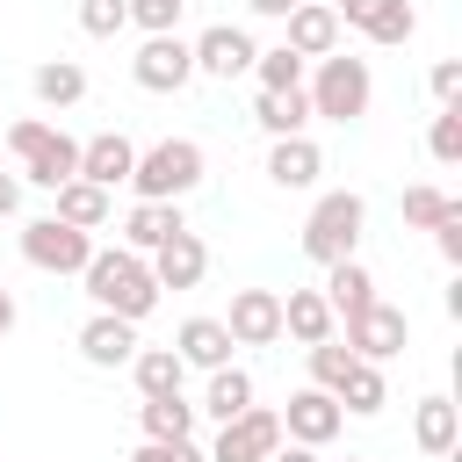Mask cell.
<instances>
[{
	"label": "cell",
	"mask_w": 462,
	"mask_h": 462,
	"mask_svg": "<svg viewBox=\"0 0 462 462\" xmlns=\"http://www.w3.org/2000/svg\"><path fill=\"white\" fill-rule=\"evenodd\" d=\"M79 282H87L94 310H116V318H130V325H144V318L159 310L152 260H144V253H130V245H94V253H87V267H79Z\"/></svg>",
	"instance_id": "obj_1"
},
{
	"label": "cell",
	"mask_w": 462,
	"mask_h": 462,
	"mask_svg": "<svg viewBox=\"0 0 462 462\" xmlns=\"http://www.w3.org/2000/svg\"><path fill=\"white\" fill-rule=\"evenodd\" d=\"M202 166H209V159H202L195 137H159V144L137 152L130 188H137V202H180V195L202 188Z\"/></svg>",
	"instance_id": "obj_2"
},
{
	"label": "cell",
	"mask_w": 462,
	"mask_h": 462,
	"mask_svg": "<svg viewBox=\"0 0 462 462\" xmlns=\"http://www.w3.org/2000/svg\"><path fill=\"white\" fill-rule=\"evenodd\" d=\"M303 94H310V116H325V123H361V116H368V101H375V72H368V58L325 51Z\"/></svg>",
	"instance_id": "obj_3"
},
{
	"label": "cell",
	"mask_w": 462,
	"mask_h": 462,
	"mask_svg": "<svg viewBox=\"0 0 462 462\" xmlns=\"http://www.w3.org/2000/svg\"><path fill=\"white\" fill-rule=\"evenodd\" d=\"M7 152L22 159V180H36V188H65L79 173V137H65V130H51L36 116H22L7 130Z\"/></svg>",
	"instance_id": "obj_4"
},
{
	"label": "cell",
	"mask_w": 462,
	"mask_h": 462,
	"mask_svg": "<svg viewBox=\"0 0 462 462\" xmlns=\"http://www.w3.org/2000/svg\"><path fill=\"white\" fill-rule=\"evenodd\" d=\"M361 224H368V202H361L354 188H332V195H318V209H310V224H303V253H310L318 267L354 260Z\"/></svg>",
	"instance_id": "obj_5"
},
{
	"label": "cell",
	"mask_w": 462,
	"mask_h": 462,
	"mask_svg": "<svg viewBox=\"0 0 462 462\" xmlns=\"http://www.w3.org/2000/svg\"><path fill=\"white\" fill-rule=\"evenodd\" d=\"M87 253H94V231H79V224H65V217H36V224H22V260L43 267V274H79Z\"/></svg>",
	"instance_id": "obj_6"
},
{
	"label": "cell",
	"mask_w": 462,
	"mask_h": 462,
	"mask_svg": "<svg viewBox=\"0 0 462 462\" xmlns=\"http://www.w3.org/2000/svg\"><path fill=\"white\" fill-rule=\"evenodd\" d=\"M282 448V411H267V404H245L238 419H224L217 426V440H209V462H267Z\"/></svg>",
	"instance_id": "obj_7"
},
{
	"label": "cell",
	"mask_w": 462,
	"mask_h": 462,
	"mask_svg": "<svg viewBox=\"0 0 462 462\" xmlns=\"http://www.w3.org/2000/svg\"><path fill=\"white\" fill-rule=\"evenodd\" d=\"M130 79H137L144 94H180V87L195 79V51L180 43V29H166V36H144V51L130 58Z\"/></svg>",
	"instance_id": "obj_8"
},
{
	"label": "cell",
	"mask_w": 462,
	"mask_h": 462,
	"mask_svg": "<svg viewBox=\"0 0 462 462\" xmlns=\"http://www.w3.org/2000/svg\"><path fill=\"white\" fill-rule=\"evenodd\" d=\"M404 339H411V325H404V310L397 303H361L354 318H346V346H354V361H390V354H404Z\"/></svg>",
	"instance_id": "obj_9"
},
{
	"label": "cell",
	"mask_w": 462,
	"mask_h": 462,
	"mask_svg": "<svg viewBox=\"0 0 462 462\" xmlns=\"http://www.w3.org/2000/svg\"><path fill=\"white\" fill-rule=\"evenodd\" d=\"M188 51H195V72H209V79H238V72H253V58H260V43H253L238 22H209Z\"/></svg>",
	"instance_id": "obj_10"
},
{
	"label": "cell",
	"mask_w": 462,
	"mask_h": 462,
	"mask_svg": "<svg viewBox=\"0 0 462 462\" xmlns=\"http://www.w3.org/2000/svg\"><path fill=\"white\" fill-rule=\"evenodd\" d=\"M339 426H346V411H339V397L332 390H296L289 397V411H282V440H303V448H325V440H339Z\"/></svg>",
	"instance_id": "obj_11"
},
{
	"label": "cell",
	"mask_w": 462,
	"mask_h": 462,
	"mask_svg": "<svg viewBox=\"0 0 462 462\" xmlns=\"http://www.w3.org/2000/svg\"><path fill=\"white\" fill-rule=\"evenodd\" d=\"M332 14L346 29H361L368 43H411V29H419L411 0H332Z\"/></svg>",
	"instance_id": "obj_12"
},
{
	"label": "cell",
	"mask_w": 462,
	"mask_h": 462,
	"mask_svg": "<svg viewBox=\"0 0 462 462\" xmlns=\"http://www.w3.org/2000/svg\"><path fill=\"white\" fill-rule=\"evenodd\" d=\"M224 332H231L238 346H274V339H282V296H274V289H238Z\"/></svg>",
	"instance_id": "obj_13"
},
{
	"label": "cell",
	"mask_w": 462,
	"mask_h": 462,
	"mask_svg": "<svg viewBox=\"0 0 462 462\" xmlns=\"http://www.w3.org/2000/svg\"><path fill=\"white\" fill-rule=\"evenodd\" d=\"M282 22H289L282 43H289L296 58H325V51H339V14H332V0H296Z\"/></svg>",
	"instance_id": "obj_14"
},
{
	"label": "cell",
	"mask_w": 462,
	"mask_h": 462,
	"mask_svg": "<svg viewBox=\"0 0 462 462\" xmlns=\"http://www.w3.org/2000/svg\"><path fill=\"white\" fill-rule=\"evenodd\" d=\"M130 166H137V144H130L123 130H101V137L79 144V180H94V188H108V195L130 180Z\"/></svg>",
	"instance_id": "obj_15"
},
{
	"label": "cell",
	"mask_w": 462,
	"mask_h": 462,
	"mask_svg": "<svg viewBox=\"0 0 462 462\" xmlns=\"http://www.w3.org/2000/svg\"><path fill=\"white\" fill-rule=\"evenodd\" d=\"M144 260H152V282H159V289H195V282L209 274V245H202L195 231H173V238H166L159 253H144Z\"/></svg>",
	"instance_id": "obj_16"
},
{
	"label": "cell",
	"mask_w": 462,
	"mask_h": 462,
	"mask_svg": "<svg viewBox=\"0 0 462 462\" xmlns=\"http://www.w3.org/2000/svg\"><path fill=\"white\" fill-rule=\"evenodd\" d=\"M79 354H87L94 368H130V354H137V325L116 318V310H94V318L79 325Z\"/></svg>",
	"instance_id": "obj_17"
},
{
	"label": "cell",
	"mask_w": 462,
	"mask_h": 462,
	"mask_svg": "<svg viewBox=\"0 0 462 462\" xmlns=\"http://www.w3.org/2000/svg\"><path fill=\"white\" fill-rule=\"evenodd\" d=\"M173 231H188L180 202H130V217H123V245L130 253H159Z\"/></svg>",
	"instance_id": "obj_18"
},
{
	"label": "cell",
	"mask_w": 462,
	"mask_h": 462,
	"mask_svg": "<svg viewBox=\"0 0 462 462\" xmlns=\"http://www.w3.org/2000/svg\"><path fill=\"white\" fill-rule=\"evenodd\" d=\"M231 332H224V318H180V332H173V354L188 361V368H224L231 361Z\"/></svg>",
	"instance_id": "obj_19"
},
{
	"label": "cell",
	"mask_w": 462,
	"mask_h": 462,
	"mask_svg": "<svg viewBox=\"0 0 462 462\" xmlns=\"http://www.w3.org/2000/svg\"><path fill=\"white\" fill-rule=\"evenodd\" d=\"M318 173H325V152L310 137H274V152H267V180L274 188H318Z\"/></svg>",
	"instance_id": "obj_20"
},
{
	"label": "cell",
	"mask_w": 462,
	"mask_h": 462,
	"mask_svg": "<svg viewBox=\"0 0 462 462\" xmlns=\"http://www.w3.org/2000/svg\"><path fill=\"white\" fill-rule=\"evenodd\" d=\"M332 303H325V289H289L282 296V332L289 339H303V346H318V339H332Z\"/></svg>",
	"instance_id": "obj_21"
},
{
	"label": "cell",
	"mask_w": 462,
	"mask_h": 462,
	"mask_svg": "<svg viewBox=\"0 0 462 462\" xmlns=\"http://www.w3.org/2000/svg\"><path fill=\"white\" fill-rule=\"evenodd\" d=\"M130 375H137V397H173L188 383V361L173 346H137L130 354Z\"/></svg>",
	"instance_id": "obj_22"
},
{
	"label": "cell",
	"mask_w": 462,
	"mask_h": 462,
	"mask_svg": "<svg viewBox=\"0 0 462 462\" xmlns=\"http://www.w3.org/2000/svg\"><path fill=\"white\" fill-rule=\"evenodd\" d=\"M339 411H354V419H375L383 404H390V383H383V361H354L346 375H339Z\"/></svg>",
	"instance_id": "obj_23"
},
{
	"label": "cell",
	"mask_w": 462,
	"mask_h": 462,
	"mask_svg": "<svg viewBox=\"0 0 462 462\" xmlns=\"http://www.w3.org/2000/svg\"><path fill=\"white\" fill-rule=\"evenodd\" d=\"M325 303H332V318H354L361 303H375V274L361 260H332L325 267Z\"/></svg>",
	"instance_id": "obj_24"
},
{
	"label": "cell",
	"mask_w": 462,
	"mask_h": 462,
	"mask_svg": "<svg viewBox=\"0 0 462 462\" xmlns=\"http://www.w3.org/2000/svg\"><path fill=\"white\" fill-rule=\"evenodd\" d=\"M245 404H253V375H245L238 361H224V368H209V390H202V404H195V411H209V419L224 426V419H238Z\"/></svg>",
	"instance_id": "obj_25"
},
{
	"label": "cell",
	"mask_w": 462,
	"mask_h": 462,
	"mask_svg": "<svg viewBox=\"0 0 462 462\" xmlns=\"http://www.w3.org/2000/svg\"><path fill=\"white\" fill-rule=\"evenodd\" d=\"M137 426H144V440H195V404L173 390V397H144L137 404Z\"/></svg>",
	"instance_id": "obj_26"
},
{
	"label": "cell",
	"mask_w": 462,
	"mask_h": 462,
	"mask_svg": "<svg viewBox=\"0 0 462 462\" xmlns=\"http://www.w3.org/2000/svg\"><path fill=\"white\" fill-rule=\"evenodd\" d=\"M29 94H36L43 108H72V101L87 94V72H79L72 58H43V65L29 72Z\"/></svg>",
	"instance_id": "obj_27"
},
{
	"label": "cell",
	"mask_w": 462,
	"mask_h": 462,
	"mask_svg": "<svg viewBox=\"0 0 462 462\" xmlns=\"http://www.w3.org/2000/svg\"><path fill=\"white\" fill-rule=\"evenodd\" d=\"M253 123H260L267 137H303V123H310V94H303V87H289V94H260V101H253Z\"/></svg>",
	"instance_id": "obj_28"
},
{
	"label": "cell",
	"mask_w": 462,
	"mask_h": 462,
	"mask_svg": "<svg viewBox=\"0 0 462 462\" xmlns=\"http://www.w3.org/2000/svg\"><path fill=\"white\" fill-rule=\"evenodd\" d=\"M51 195H58V209H51V217H65V224H79V231H101V224H108V188H94V180H79V173H72V180H65V188H51Z\"/></svg>",
	"instance_id": "obj_29"
},
{
	"label": "cell",
	"mask_w": 462,
	"mask_h": 462,
	"mask_svg": "<svg viewBox=\"0 0 462 462\" xmlns=\"http://www.w3.org/2000/svg\"><path fill=\"white\" fill-rule=\"evenodd\" d=\"M455 397H419V411H411V440L426 448V455H455Z\"/></svg>",
	"instance_id": "obj_30"
},
{
	"label": "cell",
	"mask_w": 462,
	"mask_h": 462,
	"mask_svg": "<svg viewBox=\"0 0 462 462\" xmlns=\"http://www.w3.org/2000/svg\"><path fill=\"white\" fill-rule=\"evenodd\" d=\"M303 65H310V58H296L289 43L260 51V58H253V72H260V94H289V87H303Z\"/></svg>",
	"instance_id": "obj_31"
},
{
	"label": "cell",
	"mask_w": 462,
	"mask_h": 462,
	"mask_svg": "<svg viewBox=\"0 0 462 462\" xmlns=\"http://www.w3.org/2000/svg\"><path fill=\"white\" fill-rule=\"evenodd\" d=\"M426 152H433L440 166L462 159V108H455V101H440V116H433V130H426Z\"/></svg>",
	"instance_id": "obj_32"
},
{
	"label": "cell",
	"mask_w": 462,
	"mask_h": 462,
	"mask_svg": "<svg viewBox=\"0 0 462 462\" xmlns=\"http://www.w3.org/2000/svg\"><path fill=\"white\" fill-rule=\"evenodd\" d=\"M448 209H455V195H440V188H426V180L404 188V224H411V231H433Z\"/></svg>",
	"instance_id": "obj_33"
},
{
	"label": "cell",
	"mask_w": 462,
	"mask_h": 462,
	"mask_svg": "<svg viewBox=\"0 0 462 462\" xmlns=\"http://www.w3.org/2000/svg\"><path fill=\"white\" fill-rule=\"evenodd\" d=\"M346 368H354V346H339V339H318V346H310V383H318V390H339Z\"/></svg>",
	"instance_id": "obj_34"
},
{
	"label": "cell",
	"mask_w": 462,
	"mask_h": 462,
	"mask_svg": "<svg viewBox=\"0 0 462 462\" xmlns=\"http://www.w3.org/2000/svg\"><path fill=\"white\" fill-rule=\"evenodd\" d=\"M79 29L87 36H123L130 29V0H79Z\"/></svg>",
	"instance_id": "obj_35"
},
{
	"label": "cell",
	"mask_w": 462,
	"mask_h": 462,
	"mask_svg": "<svg viewBox=\"0 0 462 462\" xmlns=\"http://www.w3.org/2000/svg\"><path fill=\"white\" fill-rule=\"evenodd\" d=\"M180 7H188V0H130V22H137L144 36H166V29H180Z\"/></svg>",
	"instance_id": "obj_36"
},
{
	"label": "cell",
	"mask_w": 462,
	"mask_h": 462,
	"mask_svg": "<svg viewBox=\"0 0 462 462\" xmlns=\"http://www.w3.org/2000/svg\"><path fill=\"white\" fill-rule=\"evenodd\" d=\"M130 462H209V455H202L195 440H144Z\"/></svg>",
	"instance_id": "obj_37"
},
{
	"label": "cell",
	"mask_w": 462,
	"mask_h": 462,
	"mask_svg": "<svg viewBox=\"0 0 462 462\" xmlns=\"http://www.w3.org/2000/svg\"><path fill=\"white\" fill-rule=\"evenodd\" d=\"M433 245H440V260H448V267H462V202L433 224Z\"/></svg>",
	"instance_id": "obj_38"
},
{
	"label": "cell",
	"mask_w": 462,
	"mask_h": 462,
	"mask_svg": "<svg viewBox=\"0 0 462 462\" xmlns=\"http://www.w3.org/2000/svg\"><path fill=\"white\" fill-rule=\"evenodd\" d=\"M426 87H433V101H455V94H462V65H455V58H440Z\"/></svg>",
	"instance_id": "obj_39"
},
{
	"label": "cell",
	"mask_w": 462,
	"mask_h": 462,
	"mask_svg": "<svg viewBox=\"0 0 462 462\" xmlns=\"http://www.w3.org/2000/svg\"><path fill=\"white\" fill-rule=\"evenodd\" d=\"M14 209H22V180H14V173H0V217H14Z\"/></svg>",
	"instance_id": "obj_40"
},
{
	"label": "cell",
	"mask_w": 462,
	"mask_h": 462,
	"mask_svg": "<svg viewBox=\"0 0 462 462\" xmlns=\"http://www.w3.org/2000/svg\"><path fill=\"white\" fill-rule=\"evenodd\" d=\"M267 462H318V448H303V440H282Z\"/></svg>",
	"instance_id": "obj_41"
},
{
	"label": "cell",
	"mask_w": 462,
	"mask_h": 462,
	"mask_svg": "<svg viewBox=\"0 0 462 462\" xmlns=\"http://www.w3.org/2000/svg\"><path fill=\"white\" fill-rule=\"evenodd\" d=\"M245 7H253V14H274V22H282V14L296 7V0H245Z\"/></svg>",
	"instance_id": "obj_42"
},
{
	"label": "cell",
	"mask_w": 462,
	"mask_h": 462,
	"mask_svg": "<svg viewBox=\"0 0 462 462\" xmlns=\"http://www.w3.org/2000/svg\"><path fill=\"white\" fill-rule=\"evenodd\" d=\"M0 332H14V296L0 289Z\"/></svg>",
	"instance_id": "obj_43"
},
{
	"label": "cell",
	"mask_w": 462,
	"mask_h": 462,
	"mask_svg": "<svg viewBox=\"0 0 462 462\" xmlns=\"http://www.w3.org/2000/svg\"><path fill=\"white\" fill-rule=\"evenodd\" d=\"M346 462H361V455H346Z\"/></svg>",
	"instance_id": "obj_44"
}]
</instances>
